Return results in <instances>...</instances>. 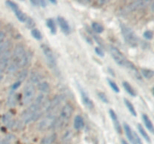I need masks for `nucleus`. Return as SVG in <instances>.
Returning a JSON list of instances; mask_svg holds the SVG:
<instances>
[{"mask_svg": "<svg viewBox=\"0 0 154 144\" xmlns=\"http://www.w3.org/2000/svg\"><path fill=\"white\" fill-rule=\"evenodd\" d=\"M73 106L70 104H66L63 106L62 108L61 111H60V116L58 118H57L54 124V128H62L69 122V119L72 117V114H73Z\"/></svg>", "mask_w": 154, "mask_h": 144, "instance_id": "obj_1", "label": "nucleus"}, {"mask_svg": "<svg viewBox=\"0 0 154 144\" xmlns=\"http://www.w3.org/2000/svg\"><path fill=\"white\" fill-rule=\"evenodd\" d=\"M42 50L43 52L44 56L45 57L47 63L49 65V67L54 68L57 66V61H56V58L54 56V54L53 51L51 50V48L47 45L43 44L42 45Z\"/></svg>", "mask_w": 154, "mask_h": 144, "instance_id": "obj_6", "label": "nucleus"}, {"mask_svg": "<svg viewBox=\"0 0 154 144\" xmlns=\"http://www.w3.org/2000/svg\"><path fill=\"white\" fill-rule=\"evenodd\" d=\"M11 46V42L9 40H6V41L3 42L1 45H0V55L2 54V52L4 50L7 49H10Z\"/></svg>", "mask_w": 154, "mask_h": 144, "instance_id": "obj_35", "label": "nucleus"}, {"mask_svg": "<svg viewBox=\"0 0 154 144\" xmlns=\"http://www.w3.org/2000/svg\"><path fill=\"white\" fill-rule=\"evenodd\" d=\"M57 116L54 112H49L47 114L45 118H42L37 124V129L41 131L52 129L55 124L56 119H57Z\"/></svg>", "mask_w": 154, "mask_h": 144, "instance_id": "obj_3", "label": "nucleus"}, {"mask_svg": "<svg viewBox=\"0 0 154 144\" xmlns=\"http://www.w3.org/2000/svg\"><path fill=\"white\" fill-rule=\"evenodd\" d=\"M57 135L56 133H52L45 136L41 141V144H52L57 140Z\"/></svg>", "mask_w": 154, "mask_h": 144, "instance_id": "obj_18", "label": "nucleus"}, {"mask_svg": "<svg viewBox=\"0 0 154 144\" xmlns=\"http://www.w3.org/2000/svg\"><path fill=\"white\" fill-rule=\"evenodd\" d=\"M141 118H142L143 122H144V125L146 126L147 130H148L150 132H151V133H153L154 131L153 124V123H152L151 120H150V118L148 117V116H147V114L144 113L142 114V116H141Z\"/></svg>", "mask_w": 154, "mask_h": 144, "instance_id": "obj_17", "label": "nucleus"}, {"mask_svg": "<svg viewBox=\"0 0 154 144\" xmlns=\"http://www.w3.org/2000/svg\"><path fill=\"white\" fill-rule=\"evenodd\" d=\"M123 101H124L125 104H126V107H127L128 110L129 111V112H130V113L132 114L133 116H136L137 112H136V110H135V107H134L133 104H132L131 103V102L129 101L127 98L123 99Z\"/></svg>", "mask_w": 154, "mask_h": 144, "instance_id": "obj_23", "label": "nucleus"}, {"mask_svg": "<svg viewBox=\"0 0 154 144\" xmlns=\"http://www.w3.org/2000/svg\"><path fill=\"white\" fill-rule=\"evenodd\" d=\"M62 100V96L60 95H57L51 100V101L48 102V106H46L45 110V112L46 113H49V112H52L57 106H59V105L61 103Z\"/></svg>", "mask_w": 154, "mask_h": 144, "instance_id": "obj_10", "label": "nucleus"}, {"mask_svg": "<svg viewBox=\"0 0 154 144\" xmlns=\"http://www.w3.org/2000/svg\"><path fill=\"white\" fill-rule=\"evenodd\" d=\"M28 70L27 69H23L21 71L19 72L17 75V81L22 82L23 81L25 80L26 79L27 76H28Z\"/></svg>", "mask_w": 154, "mask_h": 144, "instance_id": "obj_28", "label": "nucleus"}, {"mask_svg": "<svg viewBox=\"0 0 154 144\" xmlns=\"http://www.w3.org/2000/svg\"><path fill=\"white\" fill-rule=\"evenodd\" d=\"M12 119V116L11 115V113H5L2 116V120L3 123L6 124V123L8 122L10 120Z\"/></svg>", "mask_w": 154, "mask_h": 144, "instance_id": "obj_40", "label": "nucleus"}, {"mask_svg": "<svg viewBox=\"0 0 154 144\" xmlns=\"http://www.w3.org/2000/svg\"><path fill=\"white\" fill-rule=\"evenodd\" d=\"M95 52H96V53L97 54L98 56H99L101 57H103L104 56H105V52H104L103 50L100 47L95 48Z\"/></svg>", "mask_w": 154, "mask_h": 144, "instance_id": "obj_41", "label": "nucleus"}, {"mask_svg": "<svg viewBox=\"0 0 154 144\" xmlns=\"http://www.w3.org/2000/svg\"><path fill=\"white\" fill-rule=\"evenodd\" d=\"M138 131L140 132L141 135L142 136V137L144 138V139L147 142H150V136H149L148 134L147 133V131L145 130V129L144 128V127H143L141 124H138Z\"/></svg>", "mask_w": 154, "mask_h": 144, "instance_id": "obj_25", "label": "nucleus"}, {"mask_svg": "<svg viewBox=\"0 0 154 144\" xmlns=\"http://www.w3.org/2000/svg\"><path fill=\"white\" fill-rule=\"evenodd\" d=\"M5 124H6V127H7L8 128H12L14 126L15 121L13 119V118H12L11 120H10V121H9L8 123H6Z\"/></svg>", "mask_w": 154, "mask_h": 144, "instance_id": "obj_42", "label": "nucleus"}, {"mask_svg": "<svg viewBox=\"0 0 154 144\" xmlns=\"http://www.w3.org/2000/svg\"><path fill=\"white\" fill-rule=\"evenodd\" d=\"M143 36H144V38L145 39L150 40H152V39H153V32L150 31V30H147V31H145L144 32Z\"/></svg>", "mask_w": 154, "mask_h": 144, "instance_id": "obj_38", "label": "nucleus"}, {"mask_svg": "<svg viewBox=\"0 0 154 144\" xmlns=\"http://www.w3.org/2000/svg\"><path fill=\"white\" fill-rule=\"evenodd\" d=\"M30 2H31V4H32L33 6H38V1H37V0H31L30 1Z\"/></svg>", "mask_w": 154, "mask_h": 144, "instance_id": "obj_46", "label": "nucleus"}, {"mask_svg": "<svg viewBox=\"0 0 154 144\" xmlns=\"http://www.w3.org/2000/svg\"><path fill=\"white\" fill-rule=\"evenodd\" d=\"M2 79H3V75H2V74H0V82H1V81L2 80Z\"/></svg>", "mask_w": 154, "mask_h": 144, "instance_id": "obj_51", "label": "nucleus"}, {"mask_svg": "<svg viewBox=\"0 0 154 144\" xmlns=\"http://www.w3.org/2000/svg\"><path fill=\"white\" fill-rule=\"evenodd\" d=\"M121 142H122V144H129L126 140H123V139L121 140Z\"/></svg>", "mask_w": 154, "mask_h": 144, "instance_id": "obj_49", "label": "nucleus"}, {"mask_svg": "<svg viewBox=\"0 0 154 144\" xmlns=\"http://www.w3.org/2000/svg\"><path fill=\"white\" fill-rule=\"evenodd\" d=\"M57 22H58L59 26H60V27L61 28L62 31H63L66 34H69V33H70L71 28L69 25V22H67V20H66L64 17H63V16H57Z\"/></svg>", "mask_w": 154, "mask_h": 144, "instance_id": "obj_12", "label": "nucleus"}, {"mask_svg": "<svg viewBox=\"0 0 154 144\" xmlns=\"http://www.w3.org/2000/svg\"><path fill=\"white\" fill-rule=\"evenodd\" d=\"M0 144H2V140H1V139H0Z\"/></svg>", "mask_w": 154, "mask_h": 144, "instance_id": "obj_52", "label": "nucleus"}, {"mask_svg": "<svg viewBox=\"0 0 154 144\" xmlns=\"http://www.w3.org/2000/svg\"><path fill=\"white\" fill-rule=\"evenodd\" d=\"M50 2H51V3H52V4H57V2H56V1H54V0H50Z\"/></svg>", "mask_w": 154, "mask_h": 144, "instance_id": "obj_50", "label": "nucleus"}, {"mask_svg": "<svg viewBox=\"0 0 154 144\" xmlns=\"http://www.w3.org/2000/svg\"><path fill=\"white\" fill-rule=\"evenodd\" d=\"M38 89L43 94H48L51 92V86L48 82H40L38 83Z\"/></svg>", "mask_w": 154, "mask_h": 144, "instance_id": "obj_19", "label": "nucleus"}, {"mask_svg": "<svg viewBox=\"0 0 154 144\" xmlns=\"http://www.w3.org/2000/svg\"><path fill=\"white\" fill-rule=\"evenodd\" d=\"M84 121L82 116L80 115L75 116V118H74V128L76 130H81L84 128Z\"/></svg>", "mask_w": 154, "mask_h": 144, "instance_id": "obj_16", "label": "nucleus"}, {"mask_svg": "<svg viewBox=\"0 0 154 144\" xmlns=\"http://www.w3.org/2000/svg\"><path fill=\"white\" fill-rule=\"evenodd\" d=\"M109 115L110 117H111V120H112L113 123H114V128H115L116 131L117 132L118 134H121L122 133V127L120 125V123L119 122L118 118H117V116L116 114V112H114L113 110H109Z\"/></svg>", "mask_w": 154, "mask_h": 144, "instance_id": "obj_13", "label": "nucleus"}, {"mask_svg": "<svg viewBox=\"0 0 154 144\" xmlns=\"http://www.w3.org/2000/svg\"><path fill=\"white\" fill-rule=\"evenodd\" d=\"M31 34L34 38L36 39V40H40L42 39V33H41V32L39 31L38 29H37V28H32V29L31 30Z\"/></svg>", "mask_w": 154, "mask_h": 144, "instance_id": "obj_30", "label": "nucleus"}, {"mask_svg": "<svg viewBox=\"0 0 154 144\" xmlns=\"http://www.w3.org/2000/svg\"><path fill=\"white\" fill-rule=\"evenodd\" d=\"M5 37V33L3 32L0 31V45H1L3 42H4Z\"/></svg>", "mask_w": 154, "mask_h": 144, "instance_id": "obj_44", "label": "nucleus"}, {"mask_svg": "<svg viewBox=\"0 0 154 144\" xmlns=\"http://www.w3.org/2000/svg\"><path fill=\"white\" fill-rule=\"evenodd\" d=\"M26 51L24 50V47L20 44L17 45L16 46L14 49L13 52L11 54V60L12 63H14L17 65L18 62L20 61L21 58H23L24 55L26 54ZM18 67V66H17Z\"/></svg>", "mask_w": 154, "mask_h": 144, "instance_id": "obj_8", "label": "nucleus"}, {"mask_svg": "<svg viewBox=\"0 0 154 144\" xmlns=\"http://www.w3.org/2000/svg\"><path fill=\"white\" fill-rule=\"evenodd\" d=\"M92 30H93L94 32L100 34V33L103 32L104 27L102 24L99 23V22H93V23H92Z\"/></svg>", "mask_w": 154, "mask_h": 144, "instance_id": "obj_26", "label": "nucleus"}, {"mask_svg": "<svg viewBox=\"0 0 154 144\" xmlns=\"http://www.w3.org/2000/svg\"><path fill=\"white\" fill-rule=\"evenodd\" d=\"M73 136V133L71 130H68L65 132L64 134L63 135V137H62V140L63 141H65V142H68V141L70 140L71 139Z\"/></svg>", "mask_w": 154, "mask_h": 144, "instance_id": "obj_32", "label": "nucleus"}, {"mask_svg": "<svg viewBox=\"0 0 154 144\" xmlns=\"http://www.w3.org/2000/svg\"><path fill=\"white\" fill-rule=\"evenodd\" d=\"M150 4V1L147 0H138V1H134L132 2L129 3L126 8H125V10L127 13L129 12H133L135 10H141V9L144 8Z\"/></svg>", "mask_w": 154, "mask_h": 144, "instance_id": "obj_7", "label": "nucleus"}, {"mask_svg": "<svg viewBox=\"0 0 154 144\" xmlns=\"http://www.w3.org/2000/svg\"><path fill=\"white\" fill-rule=\"evenodd\" d=\"M86 40H87V43H89L90 44H93V40H92V39L90 38V37H87L86 38Z\"/></svg>", "mask_w": 154, "mask_h": 144, "instance_id": "obj_47", "label": "nucleus"}, {"mask_svg": "<svg viewBox=\"0 0 154 144\" xmlns=\"http://www.w3.org/2000/svg\"><path fill=\"white\" fill-rule=\"evenodd\" d=\"M98 96H99V99L102 100L103 103L105 104H108L109 103V100H108V97H107L106 94H105L104 92H98Z\"/></svg>", "mask_w": 154, "mask_h": 144, "instance_id": "obj_36", "label": "nucleus"}, {"mask_svg": "<svg viewBox=\"0 0 154 144\" xmlns=\"http://www.w3.org/2000/svg\"><path fill=\"white\" fill-rule=\"evenodd\" d=\"M46 25L51 30V32L53 34H55L57 33V26L54 22L53 19H48L46 21Z\"/></svg>", "mask_w": 154, "mask_h": 144, "instance_id": "obj_24", "label": "nucleus"}, {"mask_svg": "<svg viewBox=\"0 0 154 144\" xmlns=\"http://www.w3.org/2000/svg\"><path fill=\"white\" fill-rule=\"evenodd\" d=\"M8 105L10 106H14L16 105L17 104V100L16 98H15V95L14 94H9L8 98L7 100Z\"/></svg>", "mask_w": 154, "mask_h": 144, "instance_id": "obj_31", "label": "nucleus"}, {"mask_svg": "<svg viewBox=\"0 0 154 144\" xmlns=\"http://www.w3.org/2000/svg\"><path fill=\"white\" fill-rule=\"evenodd\" d=\"M108 70H109L110 71V74H111V75H112V76H115V74H114V70H111V68H108Z\"/></svg>", "mask_w": 154, "mask_h": 144, "instance_id": "obj_48", "label": "nucleus"}, {"mask_svg": "<svg viewBox=\"0 0 154 144\" xmlns=\"http://www.w3.org/2000/svg\"><path fill=\"white\" fill-rule=\"evenodd\" d=\"M42 6V8H45L47 6V2L46 1H44V0H38V6Z\"/></svg>", "mask_w": 154, "mask_h": 144, "instance_id": "obj_45", "label": "nucleus"}, {"mask_svg": "<svg viewBox=\"0 0 154 144\" xmlns=\"http://www.w3.org/2000/svg\"><path fill=\"white\" fill-rule=\"evenodd\" d=\"M123 88H124V89L127 92L128 94H130L132 97H135V96L136 95V93H135V90H134V88H132V86L129 83V82H126V81L123 82Z\"/></svg>", "mask_w": 154, "mask_h": 144, "instance_id": "obj_22", "label": "nucleus"}, {"mask_svg": "<svg viewBox=\"0 0 154 144\" xmlns=\"http://www.w3.org/2000/svg\"><path fill=\"white\" fill-rule=\"evenodd\" d=\"M20 84H21V82H20V81H17V82H15L14 83L12 84L11 86L10 94H14V92L15 90L17 89V88H19L20 86Z\"/></svg>", "mask_w": 154, "mask_h": 144, "instance_id": "obj_39", "label": "nucleus"}, {"mask_svg": "<svg viewBox=\"0 0 154 144\" xmlns=\"http://www.w3.org/2000/svg\"><path fill=\"white\" fill-rule=\"evenodd\" d=\"M11 53L10 49H7L3 51L0 55V74H2L5 70L7 69L9 64V62L11 60Z\"/></svg>", "mask_w": 154, "mask_h": 144, "instance_id": "obj_9", "label": "nucleus"}, {"mask_svg": "<svg viewBox=\"0 0 154 144\" xmlns=\"http://www.w3.org/2000/svg\"><path fill=\"white\" fill-rule=\"evenodd\" d=\"M141 75L144 76L146 79H151L154 75V71L151 69L148 68H141Z\"/></svg>", "mask_w": 154, "mask_h": 144, "instance_id": "obj_21", "label": "nucleus"}, {"mask_svg": "<svg viewBox=\"0 0 154 144\" xmlns=\"http://www.w3.org/2000/svg\"><path fill=\"white\" fill-rule=\"evenodd\" d=\"M123 129L129 142L132 144H136L135 137H134V132L132 130L130 126L127 123H123Z\"/></svg>", "mask_w": 154, "mask_h": 144, "instance_id": "obj_15", "label": "nucleus"}, {"mask_svg": "<svg viewBox=\"0 0 154 144\" xmlns=\"http://www.w3.org/2000/svg\"><path fill=\"white\" fill-rule=\"evenodd\" d=\"M108 84H109L110 87L112 88L113 91L115 92H117V93L120 92V88H119L118 86L116 84V82H114V81H113L112 80L108 79Z\"/></svg>", "mask_w": 154, "mask_h": 144, "instance_id": "obj_33", "label": "nucleus"}, {"mask_svg": "<svg viewBox=\"0 0 154 144\" xmlns=\"http://www.w3.org/2000/svg\"><path fill=\"white\" fill-rule=\"evenodd\" d=\"M26 26L27 28H31V29L34 28L35 26V22L31 17H27L26 20Z\"/></svg>", "mask_w": 154, "mask_h": 144, "instance_id": "obj_37", "label": "nucleus"}, {"mask_svg": "<svg viewBox=\"0 0 154 144\" xmlns=\"http://www.w3.org/2000/svg\"><path fill=\"white\" fill-rule=\"evenodd\" d=\"M5 4H7L8 7L10 8L14 12L16 11L17 10H18V9H20L19 7H18V4H16V3L12 1H6Z\"/></svg>", "mask_w": 154, "mask_h": 144, "instance_id": "obj_34", "label": "nucleus"}, {"mask_svg": "<svg viewBox=\"0 0 154 144\" xmlns=\"http://www.w3.org/2000/svg\"><path fill=\"white\" fill-rule=\"evenodd\" d=\"M109 50L111 52V55L112 56L113 59L114 60L117 64H119L121 67H125L127 63L128 60L126 59V57L123 56V54L120 52V50L117 49L116 46H109Z\"/></svg>", "mask_w": 154, "mask_h": 144, "instance_id": "obj_5", "label": "nucleus"}, {"mask_svg": "<svg viewBox=\"0 0 154 144\" xmlns=\"http://www.w3.org/2000/svg\"><path fill=\"white\" fill-rule=\"evenodd\" d=\"M18 69H19V68L17 67V65L16 64H14V63L11 62L10 64H8V66L6 70H7L8 74H14L15 72L18 70Z\"/></svg>", "mask_w": 154, "mask_h": 144, "instance_id": "obj_29", "label": "nucleus"}, {"mask_svg": "<svg viewBox=\"0 0 154 144\" xmlns=\"http://www.w3.org/2000/svg\"><path fill=\"white\" fill-rule=\"evenodd\" d=\"M120 29H121L123 38L127 42V44H129L130 46H133V47L138 46V38L135 32L130 27L128 26L126 24L121 23L120 24Z\"/></svg>", "mask_w": 154, "mask_h": 144, "instance_id": "obj_2", "label": "nucleus"}, {"mask_svg": "<svg viewBox=\"0 0 154 144\" xmlns=\"http://www.w3.org/2000/svg\"><path fill=\"white\" fill-rule=\"evenodd\" d=\"M42 79V76L40 73L38 72H33L32 73L31 76H30L29 78V81L30 83L31 84H34V83H39L41 82Z\"/></svg>", "mask_w": 154, "mask_h": 144, "instance_id": "obj_20", "label": "nucleus"}, {"mask_svg": "<svg viewBox=\"0 0 154 144\" xmlns=\"http://www.w3.org/2000/svg\"><path fill=\"white\" fill-rule=\"evenodd\" d=\"M78 88H79L80 94H81V99H82L83 104H84V106L90 110L93 109V108H94V104H93V101H92V100L90 99V98L89 97L88 94L84 91V88L80 87L79 86H78Z\"/></svg>", "mask_w": 154, "mask_h": 144, "instance_id": "obj_11", "label": "nucleus"}, {"mask_svg": "<svg viewBox=\"0 0 154 144\" xmlns=\"http://www.w3.org/2000/svg\"><path fill=\"white\" fill-rule=\"evenodd\" d=\"M14 14H15V16H17V20L20 21V22H26L27 17H28V16L26 15V14H24L22 10H20V9L17 10L16 11H14Z\"/></svg>", "mask_w": 154, "mask_h": 144, "instance_id": "obj_27", "label": "nucleus"}, {"mask_svg": "<svg viewBox=\"0 0 154 144\" xmlns=\"http://www.w3.org/2000/svg\"><path fill=\"white\" fill-rule=\"evenodd\" d=\"M35 97V88L34 85L28 83L25 86L23 93V102L25 105L31 104Z\"/></svg>", "mask_w": 154, "mask_h": 144, "instance_id": "obj_4", "label": "nucleus"}, {"mask_svg": "<svg viewBox=\"0 0 154 144\" xmlns=\"http://www.w3.org/2000/svg\"><path fill=\"white\" fill-rule=\"evenodd\" d=\"M134 137H135V142H136V144H143L142 142H141V138L138 136V135L136 133H134Z\"/></svg>", "mask_w": 154, "mask_h": 144, "instance_id": "obj_43", "label": "nucleus"}, {"mask_svg": "<svg viewBox=\"0 0 154 144\" xmlns=\"http://www.w3.org/2000/svg\"><path fill=\"white\" fill-rule=\"evenodd\" d=\"M125 67H126V68L129 70V72L131 73V74H132V76L135 78V79L138 80H141V78H142V76H141L140 72H138V69L136 68V67L134 65L133 63H132L131 62L128 61Z\"/></svg>", "mask_w": 154, "mask_h": 144, "instance_id": "obj_14", "label": "nucleus"}]
</instances>
